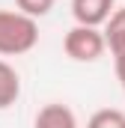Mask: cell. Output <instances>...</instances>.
I'll return each mask as SVG.
<instances>
[{
  "label": "cell",
  "mask_w": 125,
  "mask_h": 128,
  "mask_svg": "<svg viewBox=\"0 0 125 128\" xmlns=\"http://www.w3.org/2000/svg\"><path fill=\"white\" fill-rule=\"evenodd\" d=\"M110 54H113V68H116V78H119V86H122V92H125V45H119V48H113Z\"/></svg>",
  "instance_id": "obj_9"
},
{
  "label": "cell",
  "mask_w": 125,
  "mask_h": 128,
  "mask_svg": "<svg viewBox=\"0 0 125 128\" xmlns=\"http://www.w3.org/2000/svg\"><path fill=\"white\" fill-rule=\"evenodd\" d=\"M57 0H15V9L30 15V18H45L51 9H54Z\"/></svg>",
  "instance_id": "obj_8"
},
{
  "label": "cell",
  "mask_w": 125,
  "mask_h": 128,
  "mask_svg": "<svg viewBox=\"0 0 125 128\" xmlns=\"http://www.w3.org/2000/svg\"><path fill=\"white\" fill-rule=\"evenodd\" d=\"M86 128H125V113L116 107H101L90 116Z\"/></svg>",
  "instance_id": "obj_7"
},
{
  "label": "cell",
  "mask_w": 125,
  "mask_h": 128,
  "mask_svg": "<svg viewBox=\"0 0 125 128\" xmlns=\"http://www.w3.org/2000/svg\"><path fill=\"white\" fill-rule=\"evenodd\" d=\"M113 9L116 0H72V18L84 27H101Z\"/></svg>",
  "instance_id": "obj_3"
},
{
  "label": "cell",
  "mask_w": 125,
  "mask_h": 128,
  "mask_svg": "<svg viewBox=\"0 0 125 128\" xmlns=\"http://www.w3.org/2000/svg\"><path fill=\"white\" fill-rule=\"evenodd\" d=\"M33 128H80V125H78V116L68 104L51 101V104L39 107V113L33 119Z\"/></svg>",
  "instance_id": "obj_4"
},
{
  "label": "cell",
  "mask_w": 125,
  "mask_h": 128,
  "mask_svg": "<svg viewBox=\"0 0 125 128\" xmlns=\"http://www.w3.org/2000/svg\"><path fill=\"white\" fill-rule=\"evenodd\" d=\"M62 51L68 60L74 63H95L104 57L107 45H104V36L101 27H84V24H74L72 30L62 36Z\"/></svg>",
  "instance_id": "obj_2"
},
{
  "label": "cell",
  "mask_w": 125,
  "mask_h": 128,
  "mask_svg": "<svg viewBox=\"0 0 125 128\" xmlns=\"http://www.w3.org/2000/svg\"><path fill=\"white\" fill-rule=\"evenodd\" d=\"M21 98V74L15 72V66H9L0 57V110L12 107Z\"/></svg>",
  "instance_id": "obj_5"
},
{
  "label": "cell",
  "mask_w": 125,
  "mask_h": 128,
  "mask_svg": "<svg viewBox=\"0 0 125 128\" xmlns=\"http://www.w3.org/2000/svg\"><path fill=\"white\" fill-rule=\"evenodd\" d=\"M101 36H104V45L110 51L125 45V6H116L110 12V18L101 24Z\"/></svg>",
  "instance_id": "obj_6"
},
{
  "label": "cell",
  "mask_w": 125,
  "mask_h": 128,
  "mask_svg": "<svg viewBox=\"0 0 125 128\" xmlns=\"http://www.w3.org/2000/svg\"><path fill=\"white\" fill-rule=\"evenodd\" d=\"M39 24L18 9H0V57H21L36 48Z\"/></svg>",
  "instance_id": "obj_1"
}]
</instances>
